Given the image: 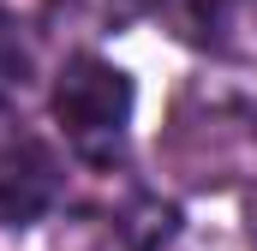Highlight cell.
Returning <instances> with one entry per match:
<instances>
[{
  "instance_id": "6da1fadb",
  "label": "cell",
  "mask_w": 257,
  "mask_h": 251,
  "mask_svg": "<svg viewBox=\"0 0 257 251\" xmlns=\"http://www.w3.org/2000/svg\"><path fill=\"white\" fill-rule=\"evenodd\" d=\"M132 78L102 54H72L54 78V120L78 162L114 168L132 138Z\"/></svg>"
},
{
  "instance_id": "3957f363",
  "label": "cell",
  "mask_w": 257,
  "mask_h": 251,
  "mask_svg": "<svg viewBox=\"0 0 257 251\" xmlns=\"http://www.w3.org/2000/svg\"><path fill=\"white\" fill-rule=\"evenodd\" d=\"M150 6H156V18H162L180 42H192V48H227L233 30H239L245 12H251V0H150Z\"/></svg>"
},
{
  "instance_id": "5b68a950",
  "label": "cell",
  "mask_w": 257,
  "mask_h": 251,
  "mask_svg": "<svg viewBox=\"0 0 257 251\" xmlns=\"http://www.w3.org/2000/svg\"><path fill=\"white\" fill-rule=\"evenodd\" d=\"M245 239H251V251H257V191H251V203H245Z\"/></svg>"
},
{
  "instance_id": "277c9868",
  "label": "cell",
  "mask_w": 257,
  "mask_h": 251,
  "mask_svg": "<svg viewBox=\"0 0 257 251\" xmlns=\"http://www.w3.org/2000/svg\"><path fill=\"white\" fill-rule=\"evenodd\" d=\"M30 78H36V48L24 36V24L12 12H0V114L30 90Z\"/></svg>"
},
{
  "instance_id": "7a4b0ae2",
  "label": "cell",
  "mask_w": 257,
  "mask_h": 251,
  "mask_svg": "<svg viewBox=\"0 0 257 251\" xmlns=\"http://www.w3.org/2000/svg\"><path fill=\"white\" fill-rule=\"evenodd\" d=\"M60 197V156L18 126L0 120V227H30Z\"/></svg>"
}]
</instances>
